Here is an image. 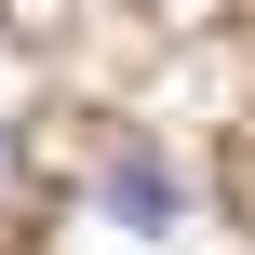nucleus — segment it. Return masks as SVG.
Here are the masks:
<instances>
[{
    "mask_svg": "<svg viewBox=\"0 0 255 255\" xmlns=\"http://www.w3.org/2000/svg\"><path fill=\"white\" fill-rule=\"evenodd\" d=\"M108 202H121L134 229H161V175H148V161H121V175H108Z\"/></svg>",
    "mask_w": 255,
    "mask_h": 255,
    "instance_id": "obj_1",
    "label": "nucleus"
},
{
    "mask_svg": "<svg viewBox=\"0 0 255 255\" xmlns=\"http://www.w3.org/2000/svg\"><path fill=\"white\" fill-rule=\"evenodd\" d=\"M0 188H13V134H0Z\"/></svg>",
    "mask_w": 255,
    "mask_h": 255,
    "instance_id": "obj_2",
    "label": "nucleus"
}]
</instances>
